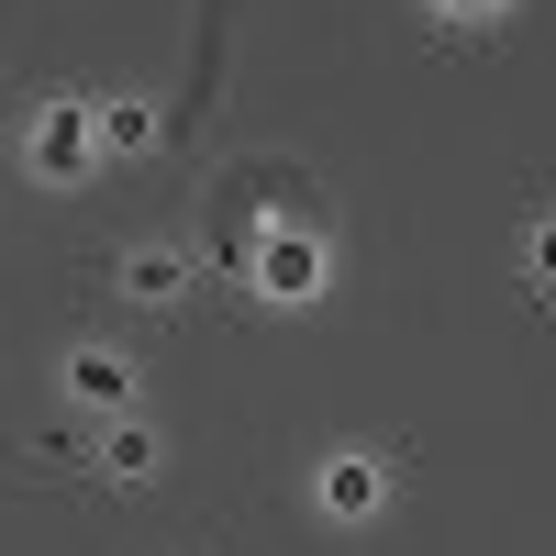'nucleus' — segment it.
Returning a JSON list of instances; mask_svg holds the SVG:
<instances>
[{
  "instance_id": "1a4fd4ad",
  "label": "nucleus",
  "mask_w": 556,
  "mask_h": 556,
  "mask_svg": "<svg viewBox=\"0 0 556 556\" xmlns=\"http://www.w3.org/2000/svg\"><path fill=\"white\" fill-rule=\"evenodd\" d=\"M523 267H534V290H556V223H534V245H523Z\"/></svg>"
},
{
  "instance_id": "6e6552de",
  "label": "nucleus",
  "mask_w": 556,
  "mask_h": 556,
  "mask_svg": "<svg viewBox=\"0 0 556 556\" xmlns=\"http://www.w3.org/2000/svg\"><path fill=\"white\" fill-rule=\"evenodd\" d=\"M424 12H434V23H501L513 0H424Z\"/></svg>"
},
{
  "instance_id": "7ed1b4c3",
  "label": "nucleus",
  "mask_w": 556,
  "mask_h": 556,
  "mask_svg": "<svg viewBox=\"0 0 556 556\" xmlns=\"http://www.w3.org/2000/svg\"><path fill=\"white\" fill-rule=\"evenodd\" d=\"M89 156H101V123H89V101H45V123H34V178H89Z\"/></svg>"
},
{
  "instance_id": "f257e3e1",
  "label": "nucleus",
  "mask_w": 556,
  "mask_h": 556,
  "mask_svg": "<svg viewBox=\"0 0 556 556\" xmlns=\"http://www.w3.org/2000/svg\"><path fill=\"white\" fill-rule=\"evenodd\" d=\"M245 267H256V301H278V312L323 301V235H312V223H278V235H256Z\"/></svg>"
},
{
  "instance_id": "423d86ee",
  "label": "nucleus",
  "mask_w": 556,
  "mask_h": 556,
  "mask_svg": "<svg viewBox=\"0 0 556 556\" xmlns=\"http://www.w3.org/2000/svg\"><path fill=\"white\" fill-rule=\"evenodd\" d=\"M101 479H112V490H146V479H156V434H146V424H112V434H101Z\"/></svg>"
},
{
  "instance_id": "20e7f679",
  "label": "nucleus",
  "mask_w": 556,
  "mask_h": 556,
  "mask_svg": "<svg viewBox=\"0 0 556 556\" xmlns=\"http://www.w3.org/2000/svg\"><path fill=\"white\" fill-rule=\"evenodd\" d=\"M67 401H78V412H123V401H134V356H123V345H78V356H67Z\"/></svg>"
},
{
  "instance_id": "39448f33",
  "label": "nucleus",
  "mask_w": 556,
  "mask_h": 556,
  "mask_svg": "<svg viewBox=\"0 0 556 556\" xmlns=\"http://www.w3.org/2000/svg\"><path fill=\"white\" fill-rule=\"evenodd\" d=\"M178 290H190V256H167V245H134V256H123V301H146V312H167Z\"/></svg>"
},
{
  "instance_id": "0eeeda50",
  "label": "nucleus",
  "mask_w": 556,
  "mask_h": 556,
  "mask_svg": "<svg viewBox=\"0 0 556 556\" xmlns=\"http://www.w3.org/2000/svg\"><path fill=\"white\" fill-rule=\"evenodd\" d=\"M89 123H101L112 156H146L156 146V101H89Z\"/></svg>"
},
{
  "instance_id": "f03ea898",
  "label": "nucleus",
  "mask_w": 556,
  "mask_h": 556,
  "mask_svg": "<svg viewBox=\"0 0 556 556\" xmlns=\"http://www.w3.org/2000/svg\"><path fill=\"white\" fill-rule=\"evenodd\" d=\"M312 501H323V523H379V513H390V456H367V445L323 456Z\"/></svg>"
}]
</instances>
